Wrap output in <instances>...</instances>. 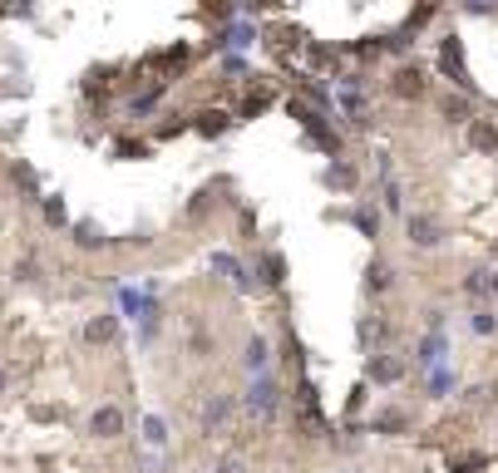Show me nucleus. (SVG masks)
I'll use <instances>...</instances> for the list:
<instances>
[{
  "mask_svg": "<svg viewBox=\"0 0 498 473\" xmlns=\"http://www.w3.org/2000/svg\"><path fill=\"white\" fill-rule=\"evenodd\" d=\"M89 424H94V434H99V439H114V434L124 429V414H119L114 404H104V409H94Z\"/></svg>",
  "mask_w": 498,
  "mask_h": 473,
  "instance_id": "nucleus-1",
  "label": "nucleus"
},
{
  "mask_svg": "<svg viewBox=\"0 0 498 473\" xmlns=\"http://www.w3.org/2000/svg\"><path fill=\"white\" fill-rule=\"evenodd\" d=\"M469 143H474L479 153H498V128H493L488 119H474V128H469Z\"/></svg>",
  "mask_w": 498,
  "mask_h": 473,
  "instance_id": "nucleus-2",
  "label": "nucleus"
},
{
  "mask_svg": "<svg viewBox=\"0 0 498 473\" xmlns=\"http://www.w3.org/2000/svg\"><path fill=\"white\" fill-rule=\"evenodd\" d=\"M400 375H405V365H400V360H390V355H375V360H370V380H380V385H395Z\"/></svg>",
  "mask_w": 498,
  "mask_h": 473,
  "instance_id": "nucleus-3",
  "label": "nucleus"
},
{
  "mask_svg": "<svg viewBox=\"0 0 498 473\" xmlns=\"http://www.w3.org/2000/svg\"><path fill=\"white\" fill-rule=\"evenodd\" d=\"M395 94H400V99H419V94H424V74H419V69H400V74H395Z\"/></svg>",
  "mask_w": 498,
  "mask_h": 473,
  "instance_id": "nucleus-4",
  "label": "nucleus"
},
{
  "mask_svg": "<svg viewBox=\"0 0 498 473\" xmlns=\"http://www.w3.org/2000/svg\"><path fill=\"white\" fill-rule=\"evenodd\" d=\"M410 242L434 247V242H439V222H434V217H410Z\"/></svg>",
  "mask_w": 498,
  "mask_h": 473,
  "instance_id": "nucleus-5",
  "label": "nucleus"
},
{
  "mask_svg": "<svg viewBox=\"0 0 498 473\" xmlns=\"http://www.w3.org/2000/svg\"><path fill=\"white\" fill-rule=\"evenodd\" d=\"M114 331H119V321H114V315H99V321H89V331H84V335L99 345V340H114Z\"/></svg>",
  "mask_w": 498,
  "mask_h": 473,
  "instance_id": "nucleus-6",
  "label": "nucleus"
},
{
  "mask_svg": "<svg viewBox=\"0 0 498 473\" xmlns=\"http://www.w3.org/2000/svg\"><path fill=\"white\" fill-rule=\"evenodd\" d=\"M247 365H252V370H262V365H266V340H252V345H247Z\"/></svg>",
  "mask_w": 498,
  "mask_h": 473,
  "instance_id": "nucleus-7",
  "label": "nucleus"
},
{
  "mask_svg": "<svg viewBox=\"0 0 498 473\" xmlns=\"http://www.w3.org/2000/svg\"><path fill=\"white\" fill-rule=\"evenodd\" d=\"M385 286H390V272H385V267H370V291H385Z\"/></svg>",
  "mask_w": 498,
  "mask_h": 473,
  "instance_id": "nucleus-8",
  "label": "nucleus"
},
{
  "mask_svg": "<svg viewBox=\"0 0 498 473\" xmlns=\"http://www.w3.org/2000/svg\"><path fill=\"white\" fill-rule=\"evenodd\" d=\"M444 114H449V119H464L469 103H464V99H444Z\"/></svg>",
  "mask_w": 498,
  "mask_h": 473,
  "instance_id": "nucleus-9",
  "label": "nucleus"
},
{
  "mask_svg": "<svg viewBox=\"0 0 498 473\" xmlns=\"http://www.w3.org/2000/svg\"><path fill=\"white\" fill-rule=\"evenodd\" d=\"M217 473H242V463H237V458H223V468H217Z\"/></svg>",
  "mask_w": 498,
  "mask_h": 473,
  "instance_id": "nucleus-10",
  "label": "nucleus"
},
{
  "mask_svg": "<svg viewBox=\"0 0 498 473\" xmlns=\"http://www.w3.org/2000/svg\"><path fill=\"white\" fill-rule=\"evenodd\" d=\"M488 286H493V291H498V272H493V281H488Z\"/></svg>",
  "mask_w": 498,
  "mask_h": 473,
  "instance_id": "nucleus-11",
  "label": "nucleus"
},
{
  "mask_svg": "<svg viewBox=\"0 0 498 473\" xmlns=\"http://www.w3.org/2000/svg\"><path fill=\"white\" fill-rule=\"evenodd\" d=\"M0 390H6V370H0Z\"/></svg>",
  "mask_w": 498,
  "mask_h": 473,
  "instance_id": "nucleus-12",
  "label": "nucleus"
}]
</instances>
